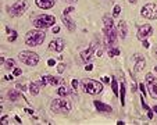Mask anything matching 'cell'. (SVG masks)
<instances>
[{"label": "cell", "mask_w": 157, "mask_h": 125, "mask_svg": "<svg viewBox=\"0 0 157 125\" xmlns=\"http://www.w3.org/2000/svg\"><path fill=\"white\" fill-rule=\"evenodd\" d=\"M21 74H22L21 68H14V71H13V75H14V77H20Z\"/></svg>", "instance_id": "30"}, {"label": "cell", "mask_w": 157, "mask_h": 125, "mask_svg": "<svg viewBox=\"0 0 157 125\" xmlns=\"http://www.w3.org/2000/svg\"><path fill=\"white\" fill-rule=\"evenodd\" d=\"M70 93H71V90L68 89V88H65V86H60V88L57 89V94H58V96H61V97L68 96Z\"/></svg>", "instance_id": "23"}, {"label": "cell", "mask_w": 157, "mask_h": 125, "mask_svg": "<svg viewBox=\"0 0 157 125\" xmlns=\"http://www.w3.org/2000/svg\"><path fill=\"white\" fill-rule=\"evenodd\" d=\"M139 89L142 90V94L145 96V93H146V90H145V85H143V84H141V85H139Z\"/></svg>", "instance_id": "35"}, {"label": "cell", "mask_w": 157, "mask_h": 125, "mask_svg": "<svg viewBox=\"0 0 157 125\" xmlns=\"http://www.w3.org/2000/svg\"><path fill=\"white\" fill-rule=\"evenodd\" d=\"M25 111H27V113H28V114H33V111H32L31 109H27V110H25Z\"/></svg>", "instance_id": "44"}, {"label": "cell", "mask_w": 157, "mask_h": 125, "mask_svg": "<svg viewBox=\"0 0 157 125\" xmlns=\"http://www.w3.org/2000/svg\"><path fill=\"white\" fill-rule=\"evenodd\" d=\"M47 64H49V65H56V61L53 60V58H50V60L47 61Z\"/></svg>", "instance_id": "36"}, {"label": "cell", "mask_w": 157, "mask_h": 125, "mask_svg": "<svg viewBox=\"0 0 157 125\" xmlns=\"http://www.w3.org/2000/svg\"><path fill=\"white\" fill-rule=\"evenodd\" d=\"M6 62V58L4 57H0V64H4Z\"/></svg>", "instance_id": "41"}, {"label": "cell", "mask_w": 157, "mask_h": 125, "mask_svg": "<svg viewBox=\"0 0 157 125\" xmlns=\"http://www.w3.org/2000/svg\"><path fill=\"white\" fill-rule=\"evenodd\" d=\"M142 17L147 18V20H157V4L154 3H147L145 4L141 10Z\"/></svg>", "instance_id": "8"}, {"label": "cell", "mask_w": 157, "mask_h": 125, "mask_svg": "<svg viewBox=\"0 0 157 125\" xmlns=\"http://www.w3.org/2000/svg\"><path fill=\"white\" fill-rule=\"evenodd\" d=\"M71 84H72V88H74V89H78V85H79L78 79H72V82H71Z\"/></svg>", "instance_id": "33"}, {"label": "cell", "mask_w": 157, "mask_h": 125, "mask_svg": "<svg viewBox=\"0 0 157 125\" xmlns=\"http://www.w3.org/2000/svg\"><path fill=\"white\" fill-rule=\"evenodd\" d=\"M72 11H74V7H67L64 10V16H70Z\"/></svg>", "instance_id": "31"}, {"label": "cell", "mask_w": 157, "mask_h": 125, "mask_svg": "<svg viewBox=\"0 0 157 125\" xmlns=\"http://www.w3.org/2000/svg\"><path fill=\"white\" fill-rule=\"evenodd\" d=\"M81 89L88 94H99L103 92V85L94 79H84L81 82Z\"/></svg>", "instance_id": "3"}, {"label": "cell", "mask_w": 157, "mask_h": 125, "mask_svg": "<svg viewBox=\"0 0 157 125\" xmlns=\"http://www.w3.org/2000/svg\"><path fill=\"white\" fill-rule=\"evenodd\" d=\"M94 107L97 109V111H100V113H111L113 111V109H111L110 106L99 102V100H94Z\"/></svg>", "instance_id": "18"}, {"label": "cell", "mask_w": 157, "mask_h": 125, "mask_svg": "<svg viewBox=\"0 0 157 125\" xmlns=\"http://www.w3.org/2000/svg\"><path fill=\"white\" fill-rule=\"evenodd\" d=\"M32 24H33L35 28H38V29H47V28L54 26L56 18L53 16H49V14H42V16L36 17Z\"/></svg>", "instance_id": "4"}, {"label": "cell", "mask_w": 157, "mask_h": 125, "mask_svg": "<svg viewBox=\"0 0 157 125\" xmlns=\"http://www.w3.org/2000/svg\"><path fill=\"white\" fill-rule=\"evenodd\" d=\"M35 3L42 10H49L56 4V0H35Z\"/></svg>", "instance_id": "15"}, {"label": "cell", "mask_w": 157, "mask_h": 125, "mask_svg": "<svg viewBox=\"0 0 157 125\" xmlns=\"http://www.w3.org/2000/svg\"><path fill=\"white\" fill-rule=\"evenodd\" d=\"M50 109L56 114H67L71 111V103L64 99H54L50 104Z\"/></svg>", "instance_id": "5"}, {"label": "cell", "mask_w": 157, "mask_h": 125, "mask_svg": "<svg viewBox=\"0 0 157 125\" xmlns=\"http://www.w3.org/2000/svg\"><path fill=\"white\" fill-rule=\"evenodd\" d=\"M42 84L43 86L45 85H52V86H57L61 84V79L60 78H56L53 75H46V77H43L42 78Z\"/></svg>", "instance_id": "14"}, {"label": "cell", "mask_w": 157, "mask_h": 125, "mask_svg": "<svg viewBox=\"0 0 157 125\" xmlns=\"http://www.w3.org/2000/svg\"><path fill=\"white\" fill-rule=\"evenodd\" d=\"M136 90L138 89H136V84H135V85H132V92H136Z\"/></svg>", "instance_id": "45"}, {"label": "cell", "mask_w": 157, "mask_h": 125, "mask_svg": "<svg viewBox=\"0 0 157 125\" xmlns=\"http://www.w3.org/2000/svg\"><path fill=\"white\" fill-rule=\"evenodd\" d=\"M152 35H153V28L150 24H145V25L139 26V29H138V39L139 40H146Z\"/></svg>", "instance_id": "10"}, {"label": "cell", "mask_w": 157, "mask_h": 125, "mask_svg": "<svg viewBox=\"0 0 157 125\" xmlns=\"http://www.w3.org/2000/svg\"><path fill=\"white\" fill-rule=\"evenodd\" d=\"M18 58L20 61L29 65V67H35L38 62H39V56L36 54L35 52H31V50H24L18 54Z\"/></svg>", "instance_id": "6"}, {"label": "cell", "mask_w": 157, "mask_h": 125, "mask_svg": "<svg viewBox=\"0 0 157 125\" xmlns=\"http://www.w3.org/2000/svg\"><path fill=\"white\" fill-rule=\"evenodd\" d=\"M14 67H16V61H14L13 58H7L6 62H4V68H6V70H13Z\"/></svg>", "instance_id": "24"}, {"label": "cell", "mask_w": 157, "mask_h": 125, "mask_svg": "<svg viewBox=\"0 0 157 125\" xmlns=\"http://www.w3.org/2000/svg\"><path fill=\"white\" fill-rule=\"evenodd\" d=\"M7 96H8V99H10L11 102H17V100L21 99V94L18 93L16 89H10V90L7 92Z\"/></svg>", "instance_id": "20"}, {"label": "cell", "mask_w": 157, "mask_h": 125, "mask_svg": "<svg viewBox=\"0 0 157 125\" xmlns=\"http://www.w3.org/2000/svg\"><path fill=\"white\" fill-rule=\"evenodd\" d=\"M40 86H43L42 82H31V85H29V92H31L32 96H36V94L39 93Z\"/></svg>", "instance_id": "19"}, {"label": "cell", "mask_w": 157, "mask_h": 125, "mask_svg": "<svg viewBox=\"0 0 157 125\" xmlns=\"http://www.w3.org/2000/svg\"><path fill=\"white\" fill-rule=\"evenodd\" d=\"M65 1H68V3H75L77 0H65Z\"/></svg>", "instance_id": "48"}, {"label": "cell", "mask_w": 157, "mask_h": 125, "mask_svg": "<svg viewBox=\"0 0 157 125\" xmlns=\"http://www.w3.org/2000/svg\"><path fill=\"white\" fill-rule=\"evenodd\" d=\"M103 33H104V39L103 43L107 49L116 46L117 43V31L113 25V18L110 16L103 17Z\"/></svg>", "instance_id": "1"}, {"label": "cell", "mask_w": 157, "mask_h": 125, "mask_svg": "<svg viewBox=\"0 0 157 125\" xmlns=\"http://www.w3.org/2000/svg\"><path fill=\"white\" fill-rule=\"evenodd\" d=\"M4 79H6V81H10V79H13V77H11V75H7V77H4Z\"/></svg>", "instance_id": "43"}, {"label": "cell", "mask_w": 157, "mask_h": 125, "mask_svg": "<svg viewBox=\"0 0 157 125\" xmlns=\"http://www.w3.org/2000/svg\"><path fill=\"white\" fill-rule=\"evenodd\" d=\"M16 39H17V32L13 31V35H11V36H8V42H14Z\"/></svg>", "instance_id": "32"}, {"label": "cell", "mask_w": 157, "mask_h": 125, "mask_svg": "<svg viewBox=\"0 0 157 125\" xmlns=\"http://www.w3.org/2000/svg\"><path fill=\"white\" fill-rule=\"evenodd\" d=\"M102 54H103V49H100V50L97 52V56H99V57H102Z\"/></svg>", "instance_id": "42"}, {"label": "cell", "mask_w": 157, "mask_h": 125, "mask_svg": "<svg viewBox=\"0 0 157 125\" xmlns=\"http://www.w3.org/2000/svg\"><path fill=\"white\" fill-rule=\"evenodd\" d=\"M92 68H93V67H92V64H86V67H85V70H86V71H90Z\"/></svg>", "instance_id": "37"}, {"label": "cell", "mask_w": 157, "mask_h": 125, "mask_svg": "<svg viewBox=\"0 0 157 125\" xmlns=\"http://www.w3.org/2000/svg\"><path fill=\"white\" fill-rule=\"evenodd\" d=\"M120 13H121V7L120 6H114V8H113V17H118L120 16Z\"/></svg>", "instance_id": "26"}, {"label": "cell", "mask_w": 157, "mask_h": 125, "mask_svg": "<svg viewBox=\"0 0 157 125\" xmlns=\"http://www.w3.org/2000/svg\"><path fill=\"white\" fill-rule=\"evenodd\" d=\"M103 82H104V84H109V82H110L109 77H104V78H103Z\"/></svg>", "instance_id": "39"}, {"label": "cell", "mask_w": 157, "mask_h": 125, "mask_svg": "<svg viewBox=\"0 0 157 125\" xmlns=\"http://www.w3.org/2000/svg\"><path fill=\"white\" fill-rule=\"evenodd\" d=\"M154 54H156V57H157V47L154 49Z\"/></svg>", "instance_id": "49"}, {"label": "cell", "mask_w": 157, "mask_h": 125, "mask_svg": "<svg viewBox=\"0 0 157 125\" xmlns=\"http://www.w3.org/2000/svg\"><path fill=\"white\" fill-rule=\"evenodd\" d=\"M16 88L18 89V90H22V92H25V90H28V89H27V86L22 85V84H17Z\"/></svg>", "instance_id": "28"}, {"label": "cell", "mask_w": 157, "mask_h": 125, "mask_svg": "<svg viewBox=\"0 0 157 125\" xmlns=\"http://www.w3.org/2000/svg\"><path fill=\"white\" fill-rule=\"evenodd\" d=\"M1 124H7V117H6V115L1 118Z\"/></svg>", "instance_id": "38"}, {"label": "cell", "mask_w": 157, "mask_h": 125, "mask_svg": "<svg viewBox=\"0 0 157 125\" xmlns=\"http://www.w3.org/2000/svg\"><path fill=\"white\" fill-rule=\"evenodd\" d=\"M152 110H153V111H154V113H156V114H157V106H154V107H153V109H152Z\"/></svg>", "instance_id": "47"}, {"label": "cell", "mask_w": 157, "mask_h": 125, "mask_svg": "<svg viewBox=\"0 0 157 125\" xmlns=\"http://www.w3.org/2000/svg\"><path fill=\"white\" fill-rule=\"evenodd\" d=\"M118 54H120V49H118V47L113 46L109 49V56H110V57H116V56H118Z\"/></svg>", "instance_id": "25"}, {"label": "cell", "mask_w": 157, "mask_h": 125, "mask_svg": "<svg viewBox=\"0 0 157 125\" xmlns=\"http://www.w3.org/2000/svg\"><path fill=\"white\" fill-rule=\"evenodd\" d=\"M111 89L116 96H120V86H118V82H117V78L113 77V81H111Z\"/></svg>", "instance_id": "22"}, {"label": "cell", "mask_w": 157, "mask_h": 125, "mask_svg": "<svg viewBox=\"0 0 157 125\" xmlns=\"http://www.w3.org/2000/svg\"><path fill=\"white\" fill-rule=\"evenodd\" d=\"M118 33H120V36H121V39H125L126 35H128V26H126V22L124 20H121V21H118Z\"/></svg>", "instance_id": "16"}, {"label": "cell", "mask_w": 157, "mask_h": 125, "mask_svg": "<svg viewBox=\"0 0 157 125\" xmlns=\"http://www.w3.org/2000/svg\"><path fill=\"white\" fill-rule=\"evenodd\" d=\"M94 49H96V43H92L90 46L88 47L86 50H84V52H81V60L84 62H89L92 60V57L94 54Z\"/></svg>", "instance_id": "11"}, {"label": "cell", "mask_w": 157, "mask_h": 125, "mask_svg": "<svg viewBox=\"0 0 157 125\" xmlns=\"http://www.w3.org/2000/svg\"><path fill=\"white\" fill-rule=\"evenodd\" d=\"M120 99H121V106L125 104V84L122 82L120 85Z\"/></svg>", "instance_id": "21"}, {"label": "cell", "mask_w": 157, "mask_h": 125, "mask_svg": "<svg viewBox=\"0 0 157 125\" xmlns=\"http://www.w3.org/2000/svg\"><path fill=\"white\" fill-rule=\"evenodd\" d=\"M58 31H60V28H58V26H53V32H54V33H57Z\"/></svg>", "instance_id": "40"}, {"label": "cell", "mask_w": 157, "mask_h": 125, "mask_svg": "<svg viewBox=\"0 0 157 125\" xmlns=\"http://www.w3.org/2000/svg\"><path fill=\"white\" fill-rule=\"evenodd\" d=\"M63 22H64V25H65V28L70 32H74L77 29V25H75V22L70 18V16H63Z\"/></svg>", "instance_id": "17"}, {"label": "cell", "mask_w": 157, "mask_h": 125, "mask_svg": "<svg viewBox=\"0 0 157 125\" xmlns=\"http://www.w3.org/2000/svg\"><path fill=\"white\" fill-rule=\"evenodd\" d=\"M145 65H146V60H145V57L142 54H135V71L136 72H141L143 71L145 68Z\"/></svg>", "instance_id": "13"}, {"label": "cell", "mask_w": 157, "mask_h": 125, "mask_svg": "<svg viewBox=\"0 0 157 125\" xmlns=\"http://www.w3.org/2000/svg\"><path fill=\"white\" fill-rule=\"evenodd\" d=\"M145 110L147 111V117H149V120H152V118H153V111H152V109H150L149 106H146V107H145Z\"/></svg>", "instance_id": "27"}, {"label": "cell", "mask_w": 157, "mask_h": 125, "mask_svg": "<svg viewBox=\"0 0 157 125\" xmlns=\"http://www.w3.org/2000/svg\"><path fill=\"white\" fill-rule=\"evenodd\" d=\"M128 1H129V3H131V4H135V3H136V1H138V0H128Z\"/></svg>", "instance_id": "46"}, {"label": "cell", "mask_w": 157, "mask_h": 125, "mask_svg": "<svg viewBox=\"0 0 157 125\" xmlns=\"http://www.w3.org/2000/svg\"><path fill=\"white\" fill-rule=\"evenodd\" d=\"M146 88L149 89L150 96L153 99H157V78L152 72L146 74Z\"/></svg>", "instance_id": "9"}, {"label": "cell", "mask_w": 157, "mask_h": 125, "mask_svg": "<svg viewBox=\"0 0 157 125\" xmlns=\"http://www.w3.org/2000/svg\"><path fill=\"white\" fill-rule=\"evenodd\" d=\"M28 10V1L27 0H17L16 3L10 7V16L21 17Z\"/></svg>", "instance_id": "7"}, {"label": "cell", "mask_w": 157, "mask_h": 125, "mask_svg": "<svg viewBox=\"0 0 157 125\" xmlns=\"http://www.w3.org/2000/svg\"><path fill=\"white\" fill-rule=\"evenodd\" d=\"M65 45H64V40L60 39V38H57V39L52 40L50 42V45H49V50H52V52H57V53H60V52H63Z\"/></svg>", "instance_id": "12"}, {"label": "cell", "mask_w": 157, "mask_h": 125, "mask_svg": "<svg viewBox=\"0 0 157 125\" xmlns=\"http://www.w3.org/2000/svg\"><path fill=\"white\" fill-rule=\"evenodd\" d=\"M142 46H143V47H146V49H147V47L150 46V45H149V42H147V39H146V40H142Z\"/></svg>", "instance_id": "34"}, {"label": "cell", "mask_w": 157, "mask_h": 125, "mask_svg": "<svg viewBox=\"0 0 157 125\" xmlns=\"http://www.w3.org/2000/svg\"><path fill=\"white\" fill-rule=\"evenodd\" d=\"M46 39V32L43 29H32L25 35V45L28 46H40Z\"/></svg>", "instance_id": "2"}, {"label": "cell", "mask_w": 157, "mask_h": 125, "mask_svg": "<svg viewBox=\"0 0 157 125\" xmlns=\"http://www.w3.org/2000/svg\"><path fill=\"white\" fill-rule=\"evenodd\" d=\"M154 68H156V71H157V67H154Z\"/></svg>", "instance_id": "50"}, {"label": "cell", "mask_w": 157, "mask_h": 125, "mask_svg": "<svg viewBox=\"0 0 157 125\" xmlns=\"http://www.w3.org/2000/svg\"><path fill=\"white\" fill-rule=\"evenodd\" d=\"M64 70H65V64H63V62H61V64H58V65H57V71H58L60 74H61V72H64Z\"/></svg>", "instance_id": "29"}]
</instances>
